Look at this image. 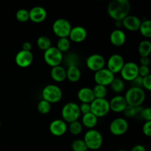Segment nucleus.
<instances>
[{"mask_svg": "<svg viewBox=\"0 0 151 151\" xmlns=\"http://www.w3.org/2000/svg\"><path fill=\"white\" fill-rule=\"evenodd\" d=\"M131 4L128 0H112L107 7L108 14L114 21H122L129 15Z\"/></svg>", "mask_w": 151, "mask_h": 151, "instance_id": "f257e3e1", "label": "nucleus"}, {"mask_svg": "<svg viewBox=\"0 0 151 151\" xmlns=\"http://www.w3.org/2000/svg\"><path fill=\"white\" fill-rule=\"evenodd\" d=\"M124 97L128 106L139 107L144 103L146 95L143 88L133 86L128 89Z\"/></svg>", "mask_w": 151, "mask_h": 151, "instance_id": "f03ea898", "label": "nucleus"}, {"mask_svg": "<svg viewBox=\"0 0 151 151\" xmlns=\"http://www.w3.org/2000/svg\"><path fill=\"white\" fill-rule=\"evenodd\" d=\"M83 141L88 150H97L101 147L103 137L101 133L95 129H89L86 131L83 137Z\"/></svg>", "mask_w": 151, "mask_h": 151, "instance_id": "7ed1b4c3", "label": "nucleus"}, {"mask_svg": "<svg viewBox=\"0 0 151 151\" xmlns=\"http://www.w3.org/2000/svg\"><path fill=\"white\" fill-rule=\"evenodd\" d=\"M61 116L63 120L69 124L78 120L81 116L79 105L73 102L66 103L62 108Z\"/></svg>", "mask_w": 151, "mask_h": 151, "instance_id": "20e7f679", "label": "nucleus"}, {"mask_svg": "<svg viewBox=\"0 0 151 151\" xmlns=\"http://www.w3.org/2000/svg\"><path fill=\"white\" fill-rule=\"evenodd\" d=\"M43 100L49 102L50 104L56 103L61 100L63 97V92L60 87L55 84L47 85L42 90Z\"/></svg>", "mask_w": 151, "mask_h": 151, "instance_id": "39448f33", "label": "nucleus"}, {"mask_svg": "<svg viewBox=\"0 0 151 151\" xmlns=\"http://www.w3.org/2000/svg\"><path fill=\"white\" fill-rule=\"evenodd\" d=\"M90 106H91V112L97 118L106 116L111 111L109 101L106 98H95L90 104Z\"/></svg>", "mask_w": 151, "mask_h": 151, "instance_id": "423d86ee", "label": "nucleus"}, {"mask_svg": "<svg viewBox=\"0 0 151 151\" xmlns=\"http://www.w3.org/2000/svg\"><path fill=\"white\" fill-rule=\"evenodd\" d=\"M44 59L46 63L52 68L60 66L63 60V53L60 52L56 47H51L44 51Z\"/></svg>", "mask_w": 151, "mask_h": 151, "instance_id": "0eeeda50", "label": "nucleus"}, {"mask_svg": "<svg viewBox=\"0 0 151 151\" xmlns=\"http://www.w3.org/2000/svg\"><path fill=\"white\" fill-rule=\"evenodd\" d=\"M72 26L67 19L60 18L56 19L52 24V30L55 35L59 38H68Z\"/></svg>", "mask_w": 151, "mask_h": 151, "instance_id": "6e6552de", "label": "nucleus"}, {"mask_svg": "<svg viewBox=\"0 0 151 151\" xmlns=\"http://www.w3.org/2000/svg\"><path fill=\"white\" fill-rule=\"evenodd\" d=\"M129 125L126 119L122 117H118L112 120L111 122L109 130L113 135L119 137L122 136L128 131Z\"/></svg>", "mask_w": 151, "mask_h": 151, "instance_id": "1a4fd4ad", "label": "nucleus"}, {"mask_svg": "<svg viewBox=\"0 0 151 151\" xmlns=\"http://www.w3.org/2000/svg\"><path fill=\"white\" fill-rule=\"evenodd\" d=\"M120 74L122 79L132 82L139 76V65L134 62L125 63L123 67L121 69Z\"/></svg>", "mask_w": 151, "mask_h": 151, "instance_id": "9d476101", "label": "nucleus"}, {"mask_svg": "<svg viewBox=\"0 0 151 151\" xmlns=\"http://www.w3.org/2000/svg\"><path fill=\"white\" fill-rule=\"evenodd\" d=\"M114 78V75L107 68H103L96 72L94 76V81L97 85H101L106 87L107 86H110Z\"/></svg>", "mask_w": 151, "mask_h": 151, "instance_id": "9b49d317", "label": "nucleus"}, {"mask_svg": "<svg viewBox=\"0 0 151 151\" xmlns=\"http://www.w3.org/2000/svg\"><path fill=\"white\" fill-rule=\"evenodd\" d=\"M86 66L91 71L96 72L105 68L106 60L100 54H92L88 56L86 60Z\"/></svg>", "mask_w": 151, "mask_h": 151, "instance_id": "f8f14e48", "label": "nucleus"}, {"mask_svg": "<svg viewBox=\"0 0 151 151\" xmlns=\"http://www.w3.org/2000/svg\"><path fill=\"white\" fill-rule=\"evenodd\" d=\"M125 64L123 57L119 54H114L109 57L107 60V69L114 74L120 72Z\"/></svg>", "mask_w": 151, "mask_h": 151, "instance_id": "ddd939ff", "label": "nucleus"}, {"mask_svg": "<svg viewBox=\"0 0 151 151\" xmlns=\"http://www.w3.org/2000/svg\"><path fill=\"white\" fill-rule=\"evenodd\" d=\"M15 61L19 67L27 68L32 64L33 61V55L31 51H24L22 50L16 54Z\"/></svg>", "mask_w": 151, "mask_h": 151, "instance_id": "4468645a", "label": "nucleus"}, {"mask_svg": "<svg viewBox=\"0 0 151 151\" xmlns=\"http://www.w3.org/2000/svg\"><path fill=\"white\" fill-rule=\"evenodd\" d=\"M49 130L53 136L61 137L66 134L68 130L67 124L63 119H55L52 121L49 126Z\"/></svg>", "mask_w": 151, "mask_h": 151, "instance_id": "2eb2a0df", "label": "nucleus"}, {"mask_svg": "<svg viewBox=\"0 0 151 151\" xmlns=\"http://www.w3.org/2000/svg\"><path fill=\"white\" fill-rule=\"evenodd\" d=\"M47 16V12L41 6H35L29 10V20L34 23H41L44 22Z\"/></svg>", "mask_w": 151, "mask_h": 151, "instance_id": "dca6fc26", "label": "nucleus"}, {"mask_svg": "<svg viewBox=\"0 0 151 151\" xmlns=\"http://www.w3.org/2000/svg\"><path fill=\"white\" fill-rule=\"evenodd\" d=\"M87 31L83 27L76 26L72 27L68 38L69 41H72L75 43H81L86 38Z\"/></svg>", "mask_w": 151, "mask_h": 151, "instance_id": "f3484780", "label": "nucleus"}, {"mask_svg": "<svg viewBox=\"0 0 151 151\" xmlns=\"http://www.w3.org/2000/svg\"><path fill=\"white\" fill-rule=\"evenodd\" d=\"M109 106H110L111 111L115 113H120V112H123L124 109L128 106V104L124 96L116 95L112 97L111 100H110Z\"/></svg>", "mask_w": 151, "mask_h": 151, "instance_id": "a211bd4d", "label": "nucleus"}, {"mask_svg": "<svg viewBox=\"0 0 151 151\" xmlns=\"http://www.w3.org/2000/svg\"><path fill=\"white\" fill-rule=\"evenodd\" d=\"M122 22V26L131 32H136L139 29L141 25V20L139 18L133 15H128L125 18Z\"/></svg>", "mask_w": 151, "mask_h": 151, "instance_id": "6ab92c4d", "label": "nucleus"}, {"mask_svg": "<svg viewBox=\"0 0 151 151\" xmlns=\"http://www.w3.org/2000/svg\"><path fill=\"white\" fill-rule=\"evenodd\" d=\"M126 41V35L125 32L120 29H116L111 32L110 35V41L114 47H119L123 45Z\"/></svg>", "mask_w": 151, "mask_h": 151, "instance_id": "aec40b11", "label": "nucleus"}, {"mask_svg": "<svg viewBox=\"0 0 151 151\" xmlns=\"http://www.w3.org/2000/svg\"><path fill=\"white\" fill-rule=\"evenodd\" d=\"M78 98L81 102V103L91 104L95 97H94L92 88H88V87H83L78 91Z\"/></svg>", "mask_w": 151, "mask_h": 151, "instance_id": "412c9836", "label": "nucleus"}, {"mask_svg": "<svg viewBox=\"0 0 151 151\" xmlns=\"http://www.w3.org/2000/svg\"><path fill=\"white\" fill-rule=\"evenodd\" d=\"M50 75L52 79L55 82H63L66 79V69L60 65L55 66L52 68Z\"/></svg>", "mask_w": 151, "mask_h": 151, "instance_id": "4be33fe9", "label": "nucleus"}, {"mask_svg": "<svg viewBox=\"0 0 151 151\" xmlns=\"http://www.w3.org/2000/svg\"><path fill=\"white\" fill-rule=\"evenodd\" d=\"M81 72L78 66H68L66 69V79L72 83H76L81 79Z\"/></svg>", "mask_w": 151, "mask_h": 151, "instance_id": "5701e85b", "label": "nucleus"}, {"mask_svg": "<svg viewBox=\"0 0 151 151\" xmlns=\"http://www.w3.org/2000/svg\"><path fill=\"white\" fill-rule=\"evenodd\" d=\"M98 122V118L93 114L91 112L83 114L82 117V125L83 126L88 128V129H94V127L97 125Z\"/></svg>", "mask_w": 151, "mask_h": 151, "instance_id": "b1692460", "label": "nucleus"}, {"mask_svg": "<svg viewBox=\"0 0 151 151\" xmlns=\"http://www.w3.org/2000/svg\"><path fill=\"white\" fill-rule=\"evenodd\" d=\"M138 51L141 57H149L151 52V43L149 40H143L139 44Z\"/></svg>", "mask_w": 151, "mask_h": 151, "instance_id": "393cba45", "label": "nucleus"}, {"mask_svg": "<svg viewBox=\"0 0 151 151\" xmlns=\"http://www.w3.org/2000/svg\"><path fill=\"white\" fill-rule=\"evenodd\" d=\"M139 30L140 31L142 36L146 38H151V22L148 19L141 22V25Z\"/></svg>", "mask_w": 151, "mask_h": 151, "instance_id": "a878e982", "label": "nucleus"}, {"mask_svg": "<svg viewBox=\"0 0 151 151\" xmlns=\"http://www.w3.org/2000/svg\"><path fill=\"white\" fill-rule=\"evenodd\" d=\"M36 44L38 48L44 51H46L52 47L51 40L45 35H41V36L38 37L36 41Z\"/></svg>", "mask_w": 151, "mask_h": 151, "instance_id": "bb28decb", "label": "nucleus"}, {"mask_svg": "<svg viewBox=\"0 0 151 151\" xmlns=\"http://www.w3.org/2000/svg\"><path fill=\"white\" fill-rule=\"evenodd\" d=\"M110 86L112 91L115 93H118V94L123 91V90L125 89V83H124L123 80L121 78H114Z\"/></svg>", "mask_w": 151, "mask_h": 151, "instance_id": "cd10ccee", "label": "nucleus"}, {"mask_svg": "<svg viewBox=\"0 0 151 151\" xmlns=\"http://www.w3.org/2000/svg\"><path fill=\"white\" fill-rule=\"evenodd\" d=\"M142 108H141V106H139V107H134V106H127L125 107V109H124L123 113L126 117L128 118H132L134 116H135L136 115L139 114L141 113L142 110Z\"/></svg>", "mask_w": 151, "mask_h": 151, "instance_id": "c85d7f7f", "label": "nucleus"}, {"mask_svg": "<svg viewBox=\"0 0 151 151\" xmlns=\"http://www.w3.org/2000/svg\"><path fill=\"white\" fill-rule=\"evenodd\" d=\"M93 93H94V97L97 99H103L106 98L107 95V88L106 86L96 84L95 86L92 88Z\"/></svg>", "mask_w": 151, "mask_h": 151, "instance_id": "c756f323", "label": "nucleus"}, {"mask_svg": "<svg viewBox=\"0 0 151 151\" xmlns=\"http://www.w3.org/2000/svg\"><path fill=\"white\" fill-rule=\"evenodd\" d=\"M56 48L61 53L66 52L70 48V41L68 38H59L57 42Z\"/></svg>", "mask_w": 151, "mask_h": 151, "instance_id": "7c9ffc66", "label": "nucleus"}, {"mask_svg": "<svg viewBox=\"0 0 151 151\" xmlns=\"http://www.w3.org/2000/svg\"><path fill=\"white\" fill-rule=\"evenodd\" d=\"M69 131L72 135H79L83 131V125L78 120L72 122L69 125Z\"/></svg>", "mask_w": 151, "mask_h": 151, "instance_id": "2f4dec72", "label": "nucleus"}, {"mask_svg": "<svg viewBox=\"0 0 151 151\" xmlns=\"http://www.w3.org/2000/svg\"><path fill=\"white\" fill-rule=\"evenodd\" d=\"M71 147H72V151H87L88 150V148H87L83 139H78L74 140V141L72 142Z\"/></svg>", "mask_w": 151, "mask_h": 151, "instance_id": "473e14b6", "label": "nucleus"}, {"mask_svg": "<svg viewBox=\"0 0 151 151\" xmlns=\"http://www.w3.org/2000/svg\"><path fill=\"white\" fill-rule=\"evenodd\" d=\"M37 109L39 113L42 114H47L51 110V104L49 102L42 100L38 103Z\"/></svg>", "mask_w": 151, "mask_h": 151, "instance_id": "72a5a7b5", "label": "nucleus"}, {"mask_svg": "<svg viewBox=\"0 0 151 151\" xmlns=\"http://www.w3.org/2000/svg\"><path fill=\"white\" fill-rule=\"evenodd\" d=\"M16 18L20 22H27L29 20V10L26 9H19L16 12Z\"/></svg>", "mask_w": 151, "mask_h": 151, "instance_id": "f704fd0d", "label": "nucleus"}, {"mask_svg": "<svg viewBox=\"0 0 151 151\" xmlns=\"http://www.w3.org/2000/svg\"><path fill=\"white\" fill-rule=\"evenodd\" d=\"M140 115H141V117L144 120H145V122H147V121H151V109L150 108L147 107L145 109H143L142 110L141 113H140Z\"/></svg>", "mask_w": 151, "mask_h": 151, "instance_id": "c9c22d12", "label": "nucleus"}, {"mask_svg": "<svg viewBox=\"0 0 151 151\" xmlns=\"http://www.w3.org/2000/svg\"><path fill=\"white\" fill-rule=\"evenodd\" d=\"M149 75H150L149 66H139V76L142 77V78H145V77Z\"/></svg>", "mask_w": 151, "mask_h": 151, "instance_id": "e433bc0d", "label": "nucleus"}, {"mask_svg": "<svg viewBox=\"0 0 151 151\" xmlns=\"http://www.w3.org/2000/svg\"><path fill=\"white\" fill-rule=\"evenodd\" d=\"M142 132L146 137H151V121H147L145 122L142 126Z\"/></svg>", "mask_w": 151, "mask_h": 151, "instance_id": "4c0bfd02", "label": "nucleus"}, {"mask_svg": "<svg viewBox=\"0 0 151 151\" xmlns=\"http://www.w3.org/2000/svg\"><path fill=\"white\" fill-rule=\"evenodd\" d=\"M142 87L147 91L151 90V75L142 78Z\"/></svg>", "mask_w": 151, "mask_h": 151, "instance_id": "58836bf2", "label": "nucleus"}, {"mask_svg": "<svg viewBox=\"0 0 151 151\" xmlns=\"http://www.w3.org/2000/svg\"><path fill=\"white\" fill-rule=\"evenodd\" d=\"M79 108L81 114H86L91 112V106L88 103H81L79 106Z\"/></svg>", "mask_w": 151, "mask_h": 151, "instance_id": "ea45409f", "label": "nucleus"}, {"mask_svg": "<svg viewBox=\"0 0 151 151\" xmlns=\"http://www.w3.org/2000/svg\"><path fill=\"white\" fill-rule=\"evenodd\" d=\"M132 83L134 85V86L142 88V78L140 76H138L132 81Z\"/></svg>", "mask_w": 151, "mask_h": 151, "instance_id": "a19ab883", "label": "nucleus"}, {"mask_svg": "<svg viewBox=\"0 0 151 151\" xmlns=\"http://www.w3.org/2000/svg\"><path fill=\"white\" fill-rule=\"evenodd\" d=\"M150 63V60L149 57H141L140 58V64L141 66H149Z\"/></svg>", "mask_w": 151, "mask_h": 151, "instance_id": "79ce46f5", "label": "nucleus"}, {"mask_svg": "<svg viewBox=\"0 0 151 151\" xmlns=\"http://www.w3.org/2000/svg\"><path fill=\"white\" fill-rule=\"evenodd\" d=\"M31 49H32V44L29 41H25L24 43H23L22 44V50H24V51H31Z\"/></svg>", "mask_w": 151, "mask_h": 151, "instance_id": "37998d69", "label": "nucleus"}, {"mask_svg": "<svg viewBox=\"0 0 151 151\" xmlns=\"http://www.w3.org/2000/svg\"><path fill=\"white\" fill-rule=\"evenodd\" d=\"M131 151H146V148L142 145H137L131 148Z\"/></svg>", "mask_w": 151, "mask_h": 151, "instance_id": "c03bdc74", "label": "nucleus"}, {"mask_svg": "<svg viewBox=\"0 0 151 151\" xmlns=\"http://www.w3.org/2000/svg\"><path fill=\"white\" fill-rule=\"evenodd\" d=\"M115 26H116V27L118 28V29H119L121 27H122V21H119V20L115 21Z\"/></svg>", "mask_w": 151, "mask_h": 151, "instance_id": "a18cd8bd", "label": "nucleus"}, {"mask_svg": "<svg viewBox=\"0 0 151 151\" xmlns=\"http://www.w3.org/2000/svg\"><path fill=\"white\" fill-rule=\"evenodd\" d=\"M117 151H128V150H119Z\"/></svg>", "mask_w": 151, "mask_h": 151, "instance_id": "49530a36", "label": "nucleus"}, {"mask_svg": "<svg viewBox=\"0 0 151 151\" xmlns=\"http://www.w3.org/2000/svg\"><path fill=\"white\" fill-rule=\"evenodd\" d=\"M0 128H1V121H0Z\"/></svg>", "mask_w": 151, "mask_h": 151, "instance_id": "de8ad7c7", "label": "nucleus"}]
</instances>
